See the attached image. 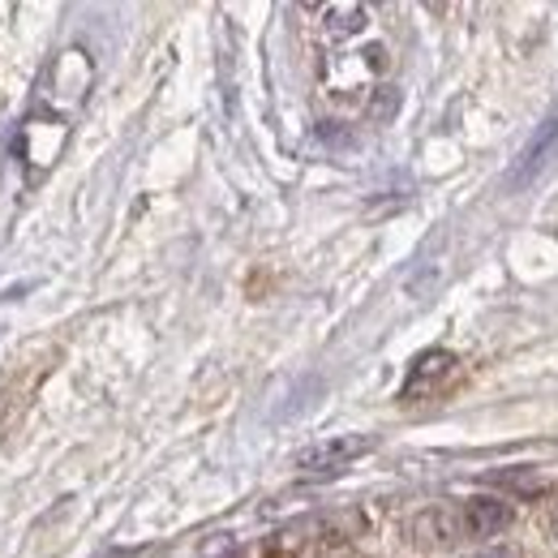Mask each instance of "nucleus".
<instances>
[{
    "mask_svg": "<svg viewBox=\"0 0 558 558\" xmlns=\"http://www.w3.org/2000/svg\"><path fill=\"white\" fill-rule=\"evenodd\" d=\"M369 447H374V438H361V434H352V438H327V442L301 451V456H296V469H301L305 477H331V473L349 469L352 460H361Z\"/></svg>",
    "mask_w": 558,
    "mask_h": 558,
    "instance_id": "obj_1",
    "label": "nucleus"
},
{
    "mask_svg": "<svg viewBox=\"0 0 558 558\" xmlns=\"http://www.w3.org/2000/svg\"><path fill=\"white\" fill-rule=\"evenodd\" d=\"M456 369H460V361L447 349L421 352L417 361H413V369H409V383H404L400 400H434L442 391V383L456 378Z\"/></svg>",
    "mask_w": 558,
    "mask_h": 558,
    "instance_id": "obj_2",
    "label": "nucleus"
},
{
    "mask_svg": "<svg viewBox=\"0 0 558 558\" xmlns=\"http://www.w3.org/2000/svg\"><path fill=\"white\" fill-rule=\"evenodd\" d=\"M558 159V112L533 134V142L524 146V155H520V168H515V177H511V185H529L533 177H542L550 163Z\"/></svg>",
    "mask_w": 558,
    "mask_h": 558,
    "instance_id": "obj_3",
    "label": "nucleus"
},
{
    "mask_svg": "<svg viewBox=\"0 0 558 558\" xmlns=\"http://www.w3.org/2000/svg\"><path fill=\"white\" fill-rule=\"evenodd\" d=\"M511 524V507L502 498H469L464 502V533L486 542L494 533H502Z\"/></svg>",
    "mask_w": 558,
    "mask_h": 558,
    "instance_id": "obj_4",
    "label": "nucleus"
},
{
    "mask_svg": "<svg viewBox=\"0 0 558 558\" xmlns=\"http://www.w3.org/2000/svg\"><path fill=\"white\" fill-rule=\"evenodd\" d=\"M318 17H323V35L340 44V39H352V35L365 31L369 9H365V4H323Z\"/></svg>",
    "mask_w": 558,
    "mask_h": 558,
    "instance_id": "obj_5",
    "label": "nucleus"
},
{
    "mask_svg": "<svg viewBox=\"0 0 558 558\" xmlns=\"http://www.w3.org/2000/svg\"><path fill=\"white\" fill-rule=\"evenodd\" d=\"M555 533H558V515H555Z\"/></svg>",
    "mask_w": 558,
    "mask_h": 558,
    "instance_id": "obj_6",
    "label": "nucleus"
},
{
    "mask_svg": "<svg viewBox=\"0 0 558 558\" xmlns=\"http://www.w3.org/2000/svg\"><path fill=\"white\" fill-rule=\"evenodd\" d=\"M489 558H502V555H489Z\"/></svg>",
    "mask_w": 558,
    "mask_h": 558,
    "instance_id": "obj_7",
    "label": "nucleus"
}]
</instances>
